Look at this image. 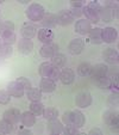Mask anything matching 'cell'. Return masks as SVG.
I'll list each match as a JSON object with an SVG mask.
<instances>
[{
	"label": "cell",
	"instance_id": "cell-1",
	"mask_svg": "<svg viewBox=\"0 0 119 135\" xmlns=\"http://www.w3.org/2000/svg\"><path fill=\"white\" fill-rule=\"evenodd\" d=\"M100 8H101V5L98 3V1H89L84 8V15H86V18L88 22H92V23H98L100 21Z\"/></svg>",
	"mask_w": 119,
	"mask_h": 135
},
{
	"label": "cell",
	"instance_id": "cell-2",
	"mask_svg": "<svg viewBox=\"0 0 119 135\" xmlns=\"http://www.w3.org/2000/svg\"><path fill=\"white\" fill-rule=\"evenodd\" d=\"M45 15V10L41 4L33 3L26 8V16L31 22H41Z\"/></svg>",
	"mask_w": 119,
	"mask_h": 135
},
{
	"label": "cell",
	"instance_id": "cell-3",
	"mask_svg": "<svg viewBox=\"0 0 119 135\" xmlns=\"http://www.w3.org/2000/svg\"><path fill=\"white\" fill-rule=\"evenodd\" d=\"M102 120L104 122L111 128L112 130H118V126H119V117H118V114L112 110H107L106 112L102 116Z\"/></svg>",
	"mask_w": 119,
	"mask_h": 135
},
{
	"label": "cell",
	"instance_id": "cell-4",
	"mask_svg": "<svg viewBox=\"0 0 119 135\" xmlns=\"http://www.w3.org/2000/svg\"><path fill=\"white\" fill-rule=\"evenodd\" d=\"M108 73V67L106 66L105 64H96L95 66H92L91 69V78H93L94 80L100 79V78H104V76L107 75Z\"/></svg>",
	"mask_w": 119,
	"mask_h": 135
},
{
	"label": "cell",
	"instance_id": "cell-5",
	"mask_svg": "<svg viewBox=\"0 0 119 135\" xmlns=\"http://www.w3.org/2000/svg\"><path fill=\"white\" fill-rule=\"evenodd\" d=\"M76 107L79 108H88L92 104V94L87 91H82L76 94L75 97Z\"/></svg>",
	"mask_w": 119,
	"mask_h": 135
},
{
	"label": "cell",
	"instance_id": "cell-6",
	"mask_svg": "<svg viewBox=\"0 0 119 135\" xmlns=\"http://www.w3.org/2000/svg\"><path fill=\"white\" fill-rule=\"evenodd\" d=\"M58 51V46L54 42L48 44H43L41 49H39V54H41L42 57H45V59H51L53 56H55Z\"/></svg>",
	"mask_w": 119,
	"mask_h": 135
},
{
	"label": "cell",
	"instance_id": "cell-7",
	"mask_svg": "<svg viewBox=\"0 0 119 135\" xmlns=\"http://www.w3.org/2000/svg\"><path fill=\"white\" fill-rule=\"evenodd\" d=\"M20 35L23 38L31 40V38H33L37 35V26L33 23H31V22H26L20 29Z\"/></svg>",
	"mask_w": 119,
	"mask_h": 135
},
{
	"label": "cell",
	"instance_id": "cell-8",
	"mask_svg": "<svg viewBox=\"0 0 119 135\" xmlns=\"http://www.w3.org/2000/svg\"><path fill=\"white\" fill-rule=\"evenodd\" d=\"M24 86L20 84V83H18L17 80L15 81H11L10 84L7 85V92L10 93V96L12 97H17V98H20L24 96Z\"/></svg>",
	"mask_w": 119,
	"mask_h": 135
},
{
	"label": "cell",
	"instance_id": "cell-9",
	"mask_svg": "<svg viewBox=\"0 0 119 135\" xmlns=\"http://www.w3.org/2000/svg\"><path fill=\"white\" fill-rule=\"evenodd\" d=\"M101 37L102 42H105V43H114L117 41V37H118V31L112 26L105 28L101 30Z\"/></svg>",
	"mask_w": 119,
	"mask_h": 135
},
{
	"label": "cell",
	"instance_id": "cell-10",
	"mask_svg": "<svg viewBox=\"0 0 119 135\" xmlns=\"http://www.w3.org/2000/svg\"><path fill=\"white\" fill-rule=\"evenodd\" d=\"M56 17H57V24H60V25H62V26L69 25V24H71L74 22V17L69 10L60 11V12L56 15Z\"/></svg>",
	"mask_w": 119,
	"mask_h": 135
},
{
	"label": "cell",
	"instance_id": "cell-11",
	"mask_svg": "<svg viewBox=\"0 0 119 135\" xmlns=\"http://www.w3.org/2000/svg\"><path fill=\"white\" fill-rule=\"evenodd\" d=\"M20 111L18 109H14V108H12V109H8L6 110L5 112H4V120L7 121V122H10L11 124H17L19 121H20Z\"/></svg>",
	"mask_w": 119,
	"mask_h": 135
},
{
	"label": "cell",
	"instance_id": "cell-12",
	"mask_svg": "<svg viewBox=\"0 0 119 135\" xmlns=\"http://www.w3.org/2000/svg\"><path fill=\"white\" fill-rule=\"evenodd\" d=\"M85 48V41L82 38H74L71 40L68 46V51L71 55H77L80 54Z\"/></svg>",
	"mask_w": 119,
	"mask_h": 135
},
{
	"label": "cell",
	"instance_id": "cell-13",
	"mask_svg": "<svg viewBox=\"0 0 119 135\" xmlns=\"http://www.w3.org/2000/svg\"><path fill=\"white\" fill-rule=\"evenodd\" d=\"M37 37H38V41H41L42 43H44V44H48V43H51V42H53L54 32H53V30H50V29L42 28L38 30Z\"/></svg>",
	"mask_w": 119,
	"mask_h": 135
},
{
	"label": "cell",
	"instance_id": "cell-14",
	"mask_svg": "<svg viewBox=\"0 0 119 135\" xmlns=\"http://www.w3.org/2000/svg\"><path fill=\"white\" fill-rule=\"evenodd\" d=\"M60 80L64 85H70L75 80V72L71 68H63L60 73Z\"/></svg>",
	"mask_w": 119,
	"mask_h": 135
},
{
	"label": "cell",
	"instance_id": "cell-15",
	"mask_svg": "<svg viewBox=\"0 0 119 135\" xmlns=\"http://www.w3.org/2000/svg\"><path fill=\"white\" fill-rule=\"evenodd\" d=\"M102 57L107 64L111 65H116L118 64V51L113 48H107L104 50L102 53Z\"/></svg>",
	"mask_w": 119,
	"mask_h": 135
},
{
	"label": "cell",
	"instance_id": "cell-16",
	"mask_svg": "<svg viewBox=\"0 0 119 135\" xmlns=\"http://www.w3.org/2000/svg\"><path fill=\"white\" fill-rule=\"evenodd\" d=\"M20 122L23 127L31 128L36 123V115H33L31 111H25L20 115Z\"/></svg>",
	"mask_w": 119,
	"mask_h": 135
},
{
	"label": "cell",
	"instance_id": "cell-17",
	"mask_svg": "<svg viewBox=\"0 0 119 135\" xmlns=\"http://www.w3.org/2000/svg\"><path fill=\"white\" fill-rule=\"evenodd\" d=\"M92 25L91 22H88L87 19H80L75 23V31L80 35H86L91 31Z\"/></svg>",
	"mask_w": 119,
	"mask_h": 135
},
{
	"label": "cell",
	"instance_id": "cell-18",
	"mask_svg": "<svg viewBox=\"0 0 119 135\" xmlns=\"http://www.w3.org/2000/svg\"><path fill=\"white\" fill-rule=\"evenodd\" d=\"M41 24L43 25V28L51 29L54 26H56V24H57V17L54 13H45L43 19L41 21Z\"/></svg>",
	"mask_w": 119,
	"mask_h": 135
},
{
	"label": "cell",
	"instance_id": "cell-19",
	"mask_svg": "<svg viewBox=\"0 0 119 135\" xmlns=\"http://www.w3.org/2000/svg\"><path fill=\"white\" fill-rule=\"evenodd\" d=\"M56 89V81L49 79V78H43L41 80V84H39V90L42 92H45V93H49V92L55 91Z\"/></svg>",
	"mask_w": 119,
	"mask_h": 135
},
{
	"label": "cell",
	"instance_id": "cell-20",
	"mask_svg": "<svg viewBox=\"0 0 119 135\" xmlns=\"http://www.w3.org/2000/svg\"><path fill=\"white\" fill-rule=\"evenodd\" d=\"M33 49V42L31 40H26V38H22L19 43H18V50L22 54H29L31 53Z\"/></svg>",
	"mask_w": 119,
	"mask_h": 135
},
{
	"label": "cell",
	"instance_id": "cell-21",
	"mask_svg": "<svg viewBox=\"0 0 119 135\" xmlns=\"http://www.w3.org/2000/svg\"><path fill=\"white\" fill-rule=\"evenodd\" d=\"M0 37L4 40V43L12 46L15 42L17 36L14 33V30H0Z\"/></svg>",
	"mask_w": 119,
	"mask_h": 135
},
{
	"label": "cell",
	"instance_id": "cell-22",
	"mask_svg": "<svg viewBox=\"0 0 119 135\" xmlns=\"http://www.w3.org/2000/svg\"><path fill=\"white\" fill-rule=\"evenodd\" d=\"M101 30L100 28H93L88 32L89 35V41L93 44H101L102 43V37H101Z\"/></svg>",
	"mask_w": 119,
	"mask_h": 135
},
{
	"label": "cell",
	"instance_id": "cell-23",
	"mask_svg": "<svg viewBox=\"0 0 119 135\" xmlns=\"http://www.w3.org/2000/svg\"><path fill=\"white\" fill-rule=\"evenodd\" d=\"M51 65H53L54 67H56V68H62V67L66 66L67 64V57L64 54H56L55 56H53L51 57Z\"/></svg>",
	"mask_w": 119,
	"mask_h": 135
},
{
	"label": "cell",
	"instance_id": "cell-24",
	"mask_svg": "<svg viewBox=\"0 0 119 135\" xmlns=\"http://www.w3.org/2000/svg\"><path fill=\"white\" fill-rule=\"evenodd\" d=\"M48 129L51 134H61V133H63V126H62V123L56 118V120L49 121Z\"/></svg>",
	"mask_w": 119,
	"mask_h": 135
},
{
	"label": "cell",
	"instance_id": "cell-25",
	"mask_svg": "<svg viewBox=\"0 0 119 135\" xmlns=\"http://www.w3.org/2000/svg\"><path fill=\"white\" fill-rule=\"evenodd\" d=\"M85 122H86L85 115L82 114L80 110H75V111H73V124L75 126L76 128L84 127Z\"/></svg>",
	"mask_w": 119,
	"mask_h": 135
},
{
	"label": "cell",
	"instance_id": "cell-26",
	"mask_svg": "<svg viewBox=\"0 0 119 135\" xmlns=\"http://www.w3.org/2000/svg\"><path fill=\"white\" fill-rule=\"evenodd\" d=\"M26 96H28V98L31 100V102H41L42 91L39 89H36V87H31L30 90H28Z\"/></svg>",
	"mask_w": 119,
	"mask_h": 135
},
{
	"label": "cell",
	"instance_id": "cell-27",
	"mask_svg": "<svg viewBox=\"0 0 119 135\" xmlns=\"http://www.w3.org/2000/svg\"><path fill=\"white\" fill-rule=\"evenodd\" d=\"M100 19L106 22V23L111 22L113 19V17H112V8L107 7V6H101V8H100Z\"/></svg>",
	"mask_w": 119,
	"mask_h": 135
},
{
	"label": "cell",
	"instance_id": "cell-28",
	"mask_svg": "<svg viewBox=\"0 0 119 135\" xmlns=\"http://www.w3.org/2000/svg\"><path fill=\"white\" fill-rule=\"evenodd\" d=\"M44 105L42 104L41 102H32L30 104V111L32 112L33 115H36V116H41V115H43V111H44Z\"/></svg>",
	"mask_w": 119,
	"mask_h": 135
},
{
	"label": "cell",
	"instance_id": "cell-29",
	"mask_svg": "<svg viewBox=\"0 0 119 135\" xmlns=\"http://www.w3.org/2000/svg\"><path fill=\"white\" fill-rule=\"evenodd\" d=\"M53 68H54V66L50 62H43V64H41V66H39V74H41L43 78H49Z\"/></svg>",
	"mask_w": 119,
	"mask_h": 135
},
{
	"label": "cell",
	"instance_id": "cell-30",
	"mask_svg": "<svg viewBox=\"0 0 119 135\" xmlns=\"http://www.w3.org/2000/svg\"><path fill=\"white\" fill-rule=\"evenodd\" d=\"M58 116V111L55 109V108H46L43 111V117L48 121L51 120H56Z\"/></svg>",
	"mask_w": 119,
	"mask_h": 135
},
{
	"label": "cell",
	"instance_id": "cell-31",
	"mask_svg": "<svg viewBox=\"0 0 119 135\" xmlns=\"http://www.w3.org/2000/svg\"><path fill=\"white\" fill-rule=\"evenodd\" d=\"M92 66L88 64V62H82L81 65H79L77 67V74L80 76H87L91 73Z\"/></svg>",
	"mask_w": 119,
	"mask_h": 135
},
{
	"label": "cell",
	"instance_id": "cell-32",
	"mask_svg": "<svg viewBox=\"0 0 119 135\" xmlns=\"http://www.w3.org/2000/svg\"><path fill=\"white\" fill-rule=\"evenodd\" d=\"M13 132V124H11L10 122L3 120L0 121V133L1 134H10Z\"/></svg>",
	"mask_w": 119,
	"mask_h": 135
},
{
	"label": "cell",
	"instance_id": "cell-33",
	"mask_svg": "<svg viewBox=\"0 0 119 135\" xmlns=\"http://www.w3.org/2000/svg\"><path fill=\"white\" fill-rule=\"evenodd\" d=\"M95 83L98 85V87H100L102 90H107L111 87V80H110V78L107 75L104 76V78H100V79H96Z\"/></svg>",
	"mask_w": 119,
	"mask_h": 135
},
{
	"label": "cell",
	"instance_id": "cell-34",
	"mask_svg": "<svg viewBox=\"0 0 119 135\" xmlns=\"http://www.w3.org/2000/svg\"><path fill=\"white\" fill-rule=\"evenodd\" d=\"M12 55V47L10 44L3 43L0 46V56L3 57H8V56Z\"/></svg>",
	"mask_w": 119,
	"mask_h": 135
},
{
	"label": "cell",
	"instance_id": "cell-35",
	"mask_svg": "<svg viewBox=\"0 0 119 135\" xmlns=\"http://www.w3.org/2000/svg\"><path fill=\"white\" fill-rule=\"evenodd\" d=\"M63 133L67 135H74L79 133V128H76L74 124H66L63 126Z\"/></svg>",
	"mask_w": 119,
	"mask_h": 135
},
{
	"label": "cell",
	"instance_id": "cell-36",
	"mask_svg": "<svg viewBox=\"0 0 119 135\" xmlns=\"http://www.w3.org/2000/svg\"><path fill=\"white\" fill-rule=\"evenodd\" d=\"M110 80H111V87L110 89L113 90V92H118V73L112 74L111 76H108Z\"/></svg>",
	"mask_w": 119,
	"mask_h": 135
},
{
	"label": "cell",
	"instance_id": "cell-37",
	"mask_svg": "<svg viewBox=\"0 0 119 135\" xmlns=\"http://www.w3.org/2000/svg\"><path fill=\"white\" fill-rule=\"evenodd\" d=\"M10 93L7 92V90H0V104H8L10 102Z\"/></svg>",
	"mask_w": 119,
	"mask_h": 135
},
{
	"label": "cell",
	"instance_id": "cell-38",
	"mask_svg": "<svg viewBox=\"0 0 119 135\" xmlns=\"http://www.w3.org/2000/svg\"><path fill=\"white\" fill-rule=\"evenodd\" d=\"M62 121L64 124H73V111L64 112V115L62 116Z\"/></svg>",
	"mask_w": 119,
	"mask_h": 135
},
{
	"label": "cell",
	"instance_id": "cell-39",
	"mask_svg": "<svg viewBox=\"0 0 119 135\" xmlns=\"http://www.w3.org/2000/svg\"><path fill=\"white\" fill-rule=\"evenodd\" d=\"M118 92H113L108 98V105L110 107H117L118 105Z\"/></svg>",
	"mask_w": 119,
	"mask_h": 135
},
{
	"label": "cell",
	"instance_id": "cell-40",
	"mask_svg": "<svg viewBox=\"0 0 119 135\" xmlns=\"http://www.w3.org/2000/svg\"><path fill=\"white\" fill-rule=\"evenodd\" d=\"M17 81L20 83V84L24 86V89H25V90H30V89H31V83H30V80H29L28 78H25V76H20V78H18Z\"/></svg>",
	"mask_w": 119,
	"mask_h": 135
},
{
	"label": "cell",
	"instance_id": "cell-41",
	"mask_svg": "<svg viewBox=\"0 0 119 135\" xmlns=\"http://www.w3.org/2000/svg\"><path fill=\"white\" fill-rule=\"evenodd\" d=\"M71 8H84L86 6V3L84 0H71L70 1Z\"/></svg>",
	"mask_w": 119,
	"mask_h": 135
},
{
	"label": "cell",
	"instance_id": "cell-42",
	"mask_svg": "<svg viewBox=\"0 0 119 135\" xmlns=\"http://www.w3.org/2000/svg\"><path fill=\"white\" fill-rule=\"evenodd\" d=\"M60 73H61L60 68H56V67H54L53 71H51V73H50V75H49V79L54 80V81H57V80L60 79Z\"/></svg>",
	"mask_w": 119,
	"mask_h": 135
},
{
	"label": "cell",
	"instance_id": "cell-43",
	"mask_svg": "<svg viewBox=\"0 0 119 135\" xmlns=\"http://www.w3.org/2000/svg\"><path fill=\"white\" fill-rule=\"evenodd\" d=\"M0 30H14V24L10 21H5L3 22V26Z\"/></svg>",
	"mask_w": 119,
	"mask_h": 135
},
{
	"label": "cell",
	"instance_id": "cell-44",
	"mask_svg": "<svg viewBox=\"0 0 119 135\" xmlns=\"http://www.w3.org/2000/svg\"><path fill=\"white\" fill-rule=\"evenodd\" d=\"M70 13L73 15V17H80L81 15H84V11H82V8H71L70 10Z\"/></svg>",
	"mask_w": 119,
	"mask_h": 135
},
{
	"label": "cell",
	"instance_id": "cell-45",
	"mask_svg": "<svg viewBox=\"0 0 119 135\" xmlns=\"http://www.w3.org/2000/svg\"><path fill=\"white\" fill-rule=\"evenodd\" d=\"M93 134H98V135H101L102 134V132L99 128H94V129H92V130H89V135H93Z\"/></svg>",
	"mask_w": 119,
	"mask_h": 135
},
{
	"label": "cell",
	"instance_id": "cell-46",
	"mask_svg": "<svg viewBox=\"0 0 119 135\" xmlns=\"http://www.w3.org/2000/svg\"><path fill=\"white\" fill-rule=\"evenodd\" d=\"M19 134H31V132L29 130V128L28 129H20L19 130Z\"/></svg>",
	"mask_w": 119,
	"mask_h": 135
},
{
	"label": "cell",
	"instance_id": "cell-47",
	"mask_svg": "<svg viewBox=\"0 0 119 135\" xmlns=\"http://www.w3.org/2000/svg\"><path fill=\"white\" fill-rule=\"evenodd\" d=\"M20 3H22V4H28L29 1H28V0H20Z\"/></svg>",
	"mask_w": 119,
	"mask_h": 135
},
{
	"label": "cell",
	"instance_id": "cell-48",
	"mask_svg": "<svg viewBox=\"0 0 119 135\" xmlns=\"http://www.w3.org/2000/svg\"><path fill=\"white\" fill-rule=\"evenodd\" d=\"M1 26H3V22H1V19H0V29H1Z\"/></svg>",
	"mask_w": 119,
	"mask_h": 135
},
{
	"label": "cell",
	"instance_id": "cell-49",
	"mask_svg": "<svg viewBox=\"0 0 119 135\" xmlns=\"http://www.w3.org/2000/svg\"><path fill=\"white\" fill-rule=\"evenodd\" d=\"M0 41H1V40H0ZM0 46H1V42H0Z\"/></svg>",
	"mask_w": 119,
	"mask_h": 135
}]
</instances>
